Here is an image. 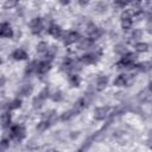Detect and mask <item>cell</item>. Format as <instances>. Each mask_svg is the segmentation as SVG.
Returning <instances> with one entry per match:
<instances>
[{
    "label": "cell",
    "mask_w": 152,
    "mask_h": 152,
    "mask_svg": "<svg viewBox=\"0 0 152 152\" xmlns=\"http://www.w3.org/2000/svg\"><path fill=\"white\" fill-rule=\"evenodd\" d=\"M37 68H38V62H32V63H30L29 65H27V68H26V70H25V72L26 74H31V72H33V71H36L37 72Z\"/></svg>",
    "instance_id": "obj_15"
},
{
    "label": "cell",
    "mask_w": 152,
    "mask_h": 152,
    "mask_svg": "<svg viewBox=\"0 0 152 152\" xmlns=\"http://www.w3.org/2000/svg\"><path fill=\"white\" fill-rule=\"evenodd\" d=\"M17 4H18V0H6L5 7L6 8H12V7L17 6Z\"/></svg>",
    "instance_id": "obj_22"
},
{
    "label": "cell",
    "mask_w": 152,
    "mask_h": 152,
    "mask_svg": "<svg viewBox=\"0 0 152 152\" xmlns=\"http://www.w3.org/2000/svg\"><path fill=\"white\" fill-rule=\"evenodd\" d=\"M0 34L1 37H5V38H10L13 36V31L11 29V26L6 23H3L1 24V29H0Z\"/></svg>",
    "instance_id": "obj_5"
},
{
    "label": "cell",
    "mask_w": 152,
    "mask_h": 152,
    "mask_svg": "<svg viewBox=\"0 0 152 152\" xmlns=\"http://www.w3.org/2000/svg\"><path fill=\"white\" fill-rule=\"evenodd\" d=\"M62 39L64 41V44L65 45H70L75 42H77L80 39V34L79 32H69V33H63L62 34Z\"/></svg>",
    "instance_id": "obj_1"
},
{
    "label": "cell",
    "mask_w": 152,
    "mask_h": 152,
    "mask_svg": "<svg viewBox=\"0 0 152 152\" xmlns=\"http://www.w3.org/2000/svg\"><path fill=\"white\" fill-rule=\"evenodd\" d=\"M20 103H22V101H20V100H14V101L11 103L10 109H15V108H19V107H20Z\"/></svg>",
    "instance_id": "obj_25"
},
{
    "label": "cell",
    "mask_w": 152,
    "mask_h": 152,
    "mask_svg": "<svg viewBox=\"0 0 152 152\" xmlns=\"http://www.w3.org/2000/svg\"><path fill=\"white\" fill-rule=\"evenodd\" d=\"M152 68V64L151 63H148V62H144V63H140L139 65H138V69L140 70V71H148L150 69Z\"/></svg>",
    "instance_id": "obj_17"
},
{
    "label": "cell",
    "mask_w": 152,
    "mask_h": 152,
    "mask_svg": "<svg viewBox=\"0 0 152 152\" xmlns=\"http://www.w3.org/2000/svg\"><path fill=\"white\" fill-rule=\"evenodd\" d=\"M12 57H13L15 61H22V60H26L27 55H26V52H25L23 49H18V50H15V51L13 52Z\"/></svg>",
    "instance_id": "obj_8"
},
{
    "label": "cell",
    "mask_w": 152,
    "mask_h": 152,
    "mask_svg": "<svg viewBox=\"0 0 152 152\" xmlns=\"http://www.w3.org/2000/svg\"><path fill=\"white\" fill-rule=\"evenodd\" d=\"M127 83H128V77H127V75H120L119 77H117L115 81H114V84H115V86H119V87L126 86Z\"/></svg>",
    "instance_id": "obj_12"
},
{
    "label": "cell",
    "mask_w": 152,
    "mask_h": 152,
    "mask_svg": "<svg viewBox=\"0 0 152 152\" xmlns=\"http://www.w3.org/2000/svg\"><path fill=\"white\" fill-rule=\"evenodd\" d=\"M136 50H137L138 52H145V51L148 50V45H147L146 43H138V44L136 45Z\"/></svg>",
    "instance_id": "obj_18"
},
{
    "label": "cell",
    "mask_w": 152,
    "mask_h": 152,
    "mask_svg": "<svg viewBox=\"0 0 152 152\" xmlns=\"http://www.w3.org/2000/svg\"><path fill=\"white\" fill-rule=\"evenodd\" d=\"M115 50H117V52H120V53H125V52H126L125 48H122V46H118Z\"/></svg>",
    "instance_id": "obj_29"
},
{
    "label": "cell",
    "mask_w": 152,
    "mask_h": 152,
    "mask_svg": "<svg viewBox=\"0 0 152 152\" xmlns=\"http://www.w3.org/2000/svg\"><path fill=\"white\" fill-rule=\"evenodd\" d=\"M49 33L51 36H53L55 38H61L62 34H63V31L58 25H51L50 29H49Z\"/></svg>",
    "instance_id": "obj_7"
},
{
    "label": "cell",
    "mask_w": 152,
    "mask_h": 152,
    "mask_svg": "<svg viewBox=\"0 0 152 152\" xmlns=\"http://www.w3.org/2000/svg\"><path fill=\"white\" fill-rule=\"evenodd\" d=\"M31 90H32V88H31V87H27V86H26V87L24 88V90H23V93H24L25 95H29V94L31 93Z\"/></svg>",
    "instance_id": "obj_27"
},
{
    "label": "cell",
    "mask_w": 152,
    "mask_h": 152,
    "mask_svg": "<svg viewBox=\"0 0 152 152\" xmlns=\"http://www.w3.org/2000/svg\"><path fill=\"white\" fill-rule=\"evenodd\" d=\"M71 117V112H68V113H64L62 115V120H65V119H69Z\"/></svg>",
    "instance_id": "obj_28"
},
{
    "label": "cell",
    "mask_w": 152,
    "mask_h": 152,
    "mask_svg": "<svg viewBox=\"0 0 152 152\" xmlns=\"http://www.w3.org/2000/svg\"><path fill=\"white\" fill-rule=\"evenodd\" d=\"M61 3L65 5V4H69V3H70V0H61Z\"/></svg>",
    "instance_id": "obj_31"
},
{
    "label": "cell",
    "mask_w": 152,
    "mask_h": 152,
    "mask_svg": "<svg viewBox=\"0 0 152 152\" xmlns=\"http://www.w3.org/2000/svg\"><path fill=\"white\" fill-rule=\"evenodd\" d=\"M48 126H49V122H48V121H42L41 124H38L37 129L39 131V132H43V131H45V129L48 128Z\"/></svg>",
    "instance_id": "obj_21"
},
{
    "label": "cell",
    "mask_w": 152,
    "mask_h": 152,
    "mask_svg": "<svg viewBox=\"0 0 152 152\" xmlns=\"http://www.w3.org/2000/svg\"><path fill=\"white\" fill-rule=\"evenodd\" d=\"M95 60H96V53H87V55H83L82 56V58H81V61L83 62V63H86V64H90V63H93Z\"/></svg>",
    "instance_id": "obj_11"
},
{
    "label": "cell",
    "mask_w": 152,
    "mask_h": 152,
    "mask_svg": "<svg viewBox=\"0 0 152 152\" xmlns=\"http://www.w3.org/2000/svg\"><path fill=\"white\" fill-rule=\"evenodd\" d=\"M25 134V129L23 126L15 125L11 128V138H17V139H22Z\"/></svg>",
    "instance_id": "obj_2"
},
{
    "label": "cell",
    "mask_w": 152,
    "mask_h": 152,
    "mask_svg": "<svg viewBox=\"0 0 152 152\" xmlns=\"http://www.w3.org/2000/svg\"><path fill=\"white\" fill-rule=\"evenodd\" d=\"M30 26H31V30L33 33H39L43 29V23L39 18H34L33 20L30 23Z\"/></svg>",
    "instance_id": "obj_3"
},
{
    "label": "cell",
    "mask_w": 152,
    "mask_h": 152,
    "mask_svg": "<svg viewBox=\"0 0 152 152\" xmlns=\"http://www.w3.org/2000/svg\"><path fill=\"white\" fill-rule=\"evenodd\" d=\"M141 36H143V32L140 30H134V31H133V33H132V38H133V39H139Z\"/></svg>",
    "instance_id": "obj_24"
},
{
    "label": "cell",
    "mask_w": 152,
    "mask_h": 152,
    "mask_svg": "<svg viewBox=\"0 0 152 152\" xmlns=\"http://www.w3.org/2000/svg\"><path fill=\"white\" fill-rule=\"evenodd\" d=\"M83 107H84V100L83 99H81V100H79L77 102L75 103V108H74V112H80V110H82L83 109Z\"/></svg>",
    "instance_id": "obj_19"
},
{
    "label": "cell",
    "mask_w": 152,
    "mask_h": 152,
    "mask_svg": "<svg viewBox=\"0 0 152 152\" xmlns=\"http://www.w3.org/2000/svg\"><path fill=\"white\" fill-rule=\"evenodd\" d=\"M43 100H44V99L41 96V95H39L38 98H36L34 101H33V107H34V108H39V107L42 106V101H43Z\"/></svg>",
    "instance_id": "obj_23"
},
{
    "label": "cell",
    "mask_w": 152,
    "mask_h": 152,
    "mask_svg": "<svg viewBox=\"0 0 152 152\" xmlns=\"http://www.w3.org/2000/svg\"><path fill=\"white\" fill-rule=\"evenodd\" d=\"M107 83H108V79L106 77V76H101V77H99L98 81H96V90H99V91L103 90L106 88Z\"/></svg>",
    "instance_id": "obj_9"
},
{
    "label": "cell",
    "mask_w": 152,
    "mask_h": 152,
    "mask_svg": "<svg viewBox=\"0 0 152 152\" xmlns=\"http://www.w3.org/2000/svg\"><path fill=\"white\" fill-rule=\"evenodd\" d=\"M48 50H49V46H48V44L45 42H41L39 44L37 45V51L38 52H45Z\"/></svg>",
    "instance_id": "obj_20"
},
{
    "label": "cell",
    "mask_w": 152,
    "mask_h": 152,
    "mask_svg": "<svg viewBox=\"0 0 152 152\" xmlns=\"http://www.w3.org/2000/svg\"><path fill=\"white\" fill-rule=\"evenodd\" d=\"M132 18H121V26L125 30H129L132 26Z\"/></svg>",
    "instance_id": "obj_13"
},
{
    "label": "cell",
    "mask_w": 152,
    "mask_h": 152,
    "mask_svg": "<svg viewBox=\"0 0 152 152\" xmlns=\"http://www.w3.org/2000/svg\"><path fill=\"white\" fill-rule=\"evenodd\" d=\"M107 112H108L107 108H105V107H99V108L95 109V112H94V117H95V119H98V120H102V119L106 118Z\"/></svg>",
    "instance_id": "obj_6"
},
{
    "label": "cell",
    "mask_w": 152,
    "mask_h": 152,
    "mask_svg": "<svg viewBox=\"0 0 152 152\" xmlns=\"http://www.w3.org/2000/svg\"><path fill=\"white\" fill-rule=\"evenodd\" d=\"M1 122H3V126H4V127L10 126V124H11V115H10V113H4V114H3Z\"/></svg>",
    "instance_id": "obj_14"
},
{
    "label": "cell",
    "mask_w": 152,
    "mask_h": 152,
    "mask_svg": "<svg viewBox=\"0 0 152 152\" xmlns=\"http://www.w3.org/2000/svg\"><path fill=\"white\" fill-rule=\"evenodd\" d=\"M50 70V62H41L38 63V68H37V72L38 74H45Z\"/></svg>",
    "instance_id": "obj_10"
},
{
    "label": "cell",
    "mask_w": 152,
    "mask_h": 152,
    "mask_svg": "<svg viewBox=\"0 0 152 152\" xmlns=\"http://www.w3.org/2000/svg\"><path fill=\"white\" fill-rule=\"evenodd\" d=\"M52 99H53L55 101H60V100L62 99L61 93H60V91H58V93H55V94H53V96H52Z\"/></svg>",
    "instance_id": "obj_26"
},
{
    "label": "cell",
    "mask_w": 152,
    "mask_h": 152,
    "mask_svg": "<svg viewBox=\"0 0 152 152\" xmlns=\"http://www.w3.org/2000/svg\"><path fill=\"white\" fill-rule=\"evenodd\" d=\"M136 58H137L136 55H133V53H126V55H124L122 60H121V64H124L125 67H131V65L133 64V62L136 61Z\"/></svg>",
    "instance_id": "obj_4"
},
{
    "label": "cell",
    "mask_w": 152,
    "mask_h": 152,
    "mask_svg": "<svg viewBox=\"0 0 152 152\" xmlns=\"http://www.w3.org/2000/svg\"><path fill=\"white\" fill-rule=\"evenodd\" d=\"M69 81H70V83H71V86H74V87H79V84H80V77L77 75H70V77H69Z\"/></svg>",
    "instance_id": "obj_16"
},
{
    "label": "cell",
    "mask_w": 152,
    "mask_h": 152,
    "mask_svg": "<svg viewBox=\"0 0 152 152\" xmlns=\"http://www.w3.org/2000/svg\"><path fill=\"white\" fill-rule=\"evenodd\" d=\"M88 3H89V0H79V4H80L81 6H86Z\"/></svg>",
    "instance_id": "obj_30"
}]
</instances>
